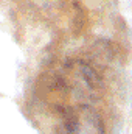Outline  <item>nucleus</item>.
I'll list each match as a JSON object with an SVG mask.
<instances>
[{
    "label": "nucleus",
    "mask_w": 132,
    "mask_h": 134,
    "mask_svg": "<svg viewBox=\"0 0 132 134\" xmlns=\"http://www.w3.org/2000/svg\"><path fill=\"white\" fill-rule=\"evenodd\" d=\"M64 134H106L104 122L99 112L87 103L68 106L62 115Z\"/></svg>",
    "instance_id": "f257e3e1"
}]
</instances>
